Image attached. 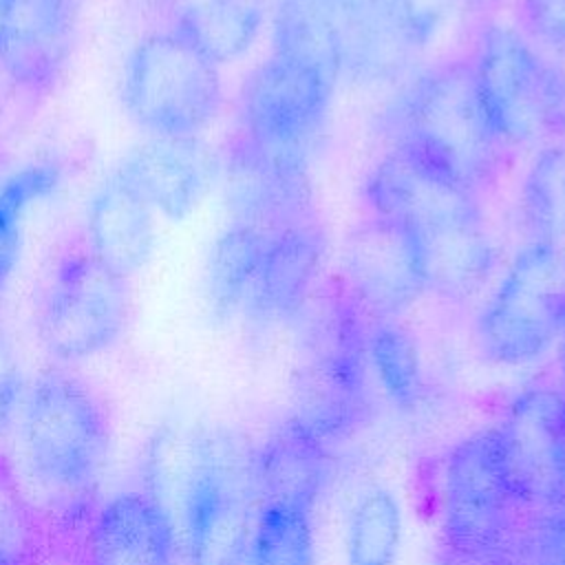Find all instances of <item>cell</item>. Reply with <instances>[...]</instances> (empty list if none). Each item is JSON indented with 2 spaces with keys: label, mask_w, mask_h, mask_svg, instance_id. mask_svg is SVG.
I'll return each instance as SVG.
<instances>
[{
  "label": "cell",
  "mask_w": 565,
  "mask_h": 565,
  "mask_svg": "<svg viewBox=\"0 0 565 565\" xmlns=\"http://www.w3.org/2000/svg\"><path fill=\"white\" fill-rule=\"evenodd\" d=\"M366 360L384 397L413 413L424 395V371L413 333L393 318H373L366 327Z\"/></svg>",
  "instance_id": "obj_25"
},
{
  "label": "cell",
  "mask_w": 565,
  "mask_h": 565,
  "mask_svg": "<svg viewBox=\"0 0 565 565\" xmlns=\"http://www.w3.org/2000/svg\"><path fill=\"white\" fill-rule=\"evenodd\" d=\"M349 0H276L271 57L338 86L347 64Z\"/></svg>",
  "instance_id": "obj_20"
},
{
  "label": "cell",
  "mask_w": 565,
  "mask_h": 565,
  "mask_svg": "<svg viewBox=\"0 0 565 565\" xmlns=\"http://www.w3.org/2000/svg\"><path fill=\"white\" fill-rule=\"evenodd\" d=\"M523 31L541 46L565 38V0H519Z\"/></svg>",
  "instance_id": "obj_32"
},
{
  "label": "cell",
  "mask_w": 565,
  "mask_h": 565,
  "mask_svg": "<svg viewBox=\"0 0 565 565\" xmlns=\"http://www.w3.org/2000/svg\"><path fill=\"white\" fill-rule=\"evenodd\" d=\"M333 93L322 77L269 55L243 84L241 137L265 154L311 163Z\"/></svg>",
  "instance_id": "obj_11"
},
{
  "label": "cell",
  "mask_w": 565,
  "mask_h": 565,
  "mask_svg": "<svg viewBox=\"0 0 565 565\" xmlns=\"http://www.w3.org/2000/svg\"><path fill=\"white\" fill-rule=\"evenodd\" d=\"M44 541L22 497L0 490V565H42Z\"/></svg>",
  "instance_id": "obj_30"
},
{
  "label": "cell",
  "mask_w": 565,
  "mask_h": 565,
  "mask_svg": "<svg viewBox=\"0 0 565 565\" xmlns=\"http://www.w3.org/2000/svg\"><path fill=\"white\" fill-rule=\"evenodd\" d=\"M22 375L18 360L0 335V439L11 430L20 399H22Z\"/></svg>",
  "instance_id": "obj_33"
},
{
  "label": "cell",
  "mask_w": 565,
  "mask_h": 565,
  "mask_svg": "<svg viewBox=\"0 0 565 565\" xmlns=\"http://www.w3.org/2000/svg\"><path fill=\"white\" fill-rule=\"evenodd\" d=\"M128 316V280L84 245L57 260L38 309L35 331L53 360L73 364L108 351L126 331Z\"/></svg>",
  "instance_id": "obj_8"
},
{
  "label": "cell",
  "mask_w": 565,
  "mask_h": 565,
  "mask_svg": "<svg viewBox=\"0 0 565 565\" xmlns=\"http://www.w3.org/2000/svg\"><path fill=\"white\" fill-rule=\"evenodd\" d=\"M329 444L289 415L254 455L260 501H289L313 510L327 488Z\"/></svg>",
  "instance_id": "obj_22"
},
{
  "label": "cell",
  "mask_w": 565,
  "mask_h": 565,
  "mask_svg": "<svg viewBox=\"0 0 565 565\" xmlns=\"http://www.w3.org/2000/svg\"><path fill=\"white\" fill-rule=\"evenodd\" d=\"M441 565H481V563L463 561V558H457V556H452V554H448V552H446V558H444V563H441Z\"/></svg>",
  "instance_id": "obj_36"
},
{
  "label": "cell",
  "mask_w": 565,
  "mask_h": 565,
  "mask_svg": "<svg viewBox=\"0 0 565 565\" xmlns=\"http://www.w3.org/2000/svg\"><path fill=\"white\" fill-rule=\"evenodd\" d=\"M366 316L347 291L329 296L320 309L313 362L291 413L327 444L347 437L369 413Z\"/></svg>",
  "instance_id": "obj_10"
},
{
  "label": "cell",
  "mask_w": 565,
  "mask_h": 565,
  "mask_svg": "<svg viewBox=\"0 0 565 565\" xmlns=\"http://www.w3.org/2000/svg\"><path fill=\"white\" fill-rule=\"evenodd\" d=\"M11 430L24 477L53 503L71 508L97 486L110 450V417L75 373L60 366L38 373L22 391Z\"/></svg>",
  "instance_id": "obj_3"
},
{
  "label": "cell",
  "mask_w": 565,
  "mask_h": 565,
  "mask_svg": "<svg viewBox=\"0 0 565 565\" xmlns=\"http://www.w3.org/2000/svg\"><path fill=\"white\" fill-rule=\"evenodd\" d=\"M514 490L534 512L565 501V388L519 391L497 424Z\"/></svg>",
  "instance_id": "obj_12"
},
{
  "label": "cell",
  "mask_w": 565,
  "mask_h": 565,
  "mask_svg": "<svg viewBox=\"0 0 565 565\" xmlns=\"http://www.w3.org/2000/svg\"><path fill=\"white\" fill-rule=\"evenodd\" d=\"M552 77V126L550 135L565 139V38L543 46Z\"/></svg>",
  "instance_id": "obj_34"
},
{
  "label": "cell",
  "mask_w": 565,
  "mask_h": 565,
  "mask_svg": "<svg viewBox=\"0 0 565 565\" xmlns=\"http://www.w3.org/2000/svg\"><path fill=\"white\" fill-rule=\"evenodd\" d=\"M77 0H0V73L26 95L62 77L77 35Z\"/></svg>",
  "instance_id": "obj_15"
},
{
  "label": "cell",
  "mask_w": 565,
  "mask_h": 565,
  "mask_svg": "<svg viewBox=\"0 0 565 565\" xmlns=\"http://www.w3.org/2000/svg\"><path fill=\"white\" fill-rule=\"evenodd\" d=\"M527 514L497 424L448 448L439 472V527L448 554L481 565H516Z\"/></svg>",
  "instance_id": "obj_5"
},
{
  "label": "cell",
  "mask_w": 565,
  "mask_h": 565,
  "mask_svg": "<svg viewBox=\"0 0 565 565\" xmlns=\"http://www.w3.org/2000/svg\"><path fill=\"white\" fill-rule=\"evenodd\" d=\"M154 210L113 172L86 210V247L121 278L135 276L154 249Z\"/></svg>",
  "instance_id": "obj_21"
},
{
  "label": "cell",
  "mask_w": 565,
  "mask_h": 565,
  "mask_svg": "<svg viewBox=\"0 0 565 565\" xmlns=\"http://www.w3.org/2000/svg\"><path fill=\"white\" fill-rule=\"evenodd\" d=\"M327 260V234L305 218L267 234L256 282L243 309L254 327L291 322L305 313Z\"/></svg>",
  "instance_id": "obj_17"
},
{
  "label": "cell",
  "mask_w": 565,
  "mask_h": 565,
  "mask_svg": "<svg viewBox=\"0 0 565 565\" xmlns=\"http://www.w3.org/2000/svg\"><path fill=\"white\" fill-rule=\"evenodd\" d=\"M521 565H565V501L527 514L521 541Z\"/></svg>",
  "instance_id": "obj_31"
},
{
  "label": "cell",
  "mask_w": 565,
  "mask_h": 565,
  "mask_svg": "<svg viewBox=\"0 0 565 565\" xmlns=\"http://www.w3.org/2000/svg\"><path fill=\"white\" fill-rule=\"evenodd\" d=\"M216 168V157L201 137L148 135L124 154L115 172L154 214L183 221L207 194Z\"/></svg>",
  "instance_id": "obj_18"
},
{
  "label": "cell",
  "mask_w": 565,
  "mask_h": 565,
  "mask_svg": "<svg viewBox=\"0 0 565 565\" xmlns=\"http://www.w3.org/2000/svg\"><path fill=\"white\" fill-rule=\"evenodd\" d=\"M468 60L481 110L505 150L550 135V66L525 31L497 20L483 22Z\"/></svg>",
  "instance_id": "obj_9"
},
{
  "label": "cell",
  "mask_w": 565,
  "mask_h": 565,
  "mask_svg": "<svg viewBox=\"0 0 565 565\" xmlns=\"http://www.w3.org/2000/svg\"><path fill=\"white\" fill-rule=\"evenodd\" d=\"M170 519L146 490L110 497L88 521L82 565H177Z\"/></svg>",
  "instance_id": "obj_19"
},
{
  "label": "cell",
  "mask_w": 565,
  "mask_h": 565,
  "mask_svg": "<svg viewBox=\"0 0 565 565\" xmlns=\"http://www.w3.org/2000/svg\"><path fill=\"white\" fill-rule=\"evenodd\" d=\"M267 232L230 223L212 243L205 263V298L214 318L241 316L265 252Z\"/></svg>",
  "instance_id": "obj_24"
},
{
  "label": "cell",
  "mask_w": 565,
  "mask_h": 565,
  "mask_svg": "<svg viewBox=\"0 0 565 565\" xmlns=\"http://www.w3.org/2000/svg\"><path fill=\"white\" fill-rule=\"evenodd\" d=\"M241 565H316L311 510L289 501H260Z\"/></svg>",
  "instance_id": "obj_28"
},
{
  "label": "cell",
  "mask_w": 565,
  "mask_h": 565,
  "mask_svg": "<svg viewBox=\"0 0 565 565\" xmlns=\"http://www.w3.org/2000/svg\"><path fill=\"white\" fill-rule=\"evenodd\" d=\"M362 196L369 214L408 232L428 291L461 302L483 289L497 249L475 192L411 152L388 148L366 172Z\"/></svg>",
  "instance_id": "obj_2"
},
{
  "label": "cell",
  "mask_w": 565,
  "mask_h": 565,
  "mask_svg": "<svg viewBox=\"0 0 565 565\" xmlns=\"http://www.w3.org/2000/svg\"><path fill=\"white\" fill-rule=\"evenodd\" d=\"M256 448L232 428H163L150 444L146 492L161 505L185 565H241L260 505Z\"/></svg>",
  "instance_id": "obj_1"
},
{
  "label": "cell",
  "mask_w": 565,
  "mask_h": 565,
  "mask_svg": "<svg viewBox=\"0 0 565 565\" xmlns=\"http://www.w3.org/2000/svg\"><path fill=\"white\" fill-rule=\"evenodd\" d=\"M391 148L430 163L477 196L503 168L497 141L475 93L470 60H446L413 75L384 110Z\"/></svg>",
  "instance_id": "obj_4"
},
{
  "label": "cell",
  "mask_w": 565,
  "mask_h": 565,
  "mask_svg": "<svg viewBox=\"0 0 565 565\" xmlns=\"http://www.w3.org/2000/svg\"><path fill=\"white\" fill-rule=\"evenodd\" d=\"M60 183V168L53 163H31L0 181V294L15 265L20 227L26 210L49 196Z\"/></svg>",
  "instance_id": "obj_29"
},
{
  "label": "cell",
  "mask_w": 565,
  "mask_h": 565,
  "mask_svg": "<svg viewBox=\"0 0 565 565\" xmlns=\"http://www.w3.org/2000/svg\"><path fill=\"white\" fill-rule=\"evenodd\" d=\"M170 29L227 64L243 57L260 35L269 0H163Z\"/></svg>",
  "instance_id": "obj_23"
},
{
  "label": "cell",
  "mask_w": 565,
  "mask_h": 565,
  "mask_svg": "<svg viewBox=\"0 0 565 565\" xmlns=\"http://www.w3.org/2000/svg\"><path fill=\"white\" fill-rule=\"evenodd\" d=\"M2 179H4V177H0V181H2Z\"/></svg>",
  "instance_id": "obj_37"
},
{
  "label": "cell",
  "mask_w": 565,
  "mask_h": 565,
  "mask_svg": "<svg viewBox=\"0 0 565 565\" xmlns=\"http://www.w3.org/2000/svg\"><path fill=\"white\" fill-rule=\"evenodd\" d=\"M450 11L452 0H349L344 73L362 84L399 79Z\"/></svg>",
  "instance_id": "obj_13"
},
{
  "label": "cell",
  "mask_w": 565,
  "mask_h": 565,
  "mask_svg": "<svg viewBox=\"0 0 565 565\" xmlns=\"http://www.w3.org/2000/svg\"><path fill=\"white\" fill-rule=\"evenodd\" d=\"M404 536L397 497L382 486L369 488L349 510L344 525L347 565H395Z\"/></svg>",
  "instance_id": "obj_27"
},
{
  "label": "cell",
  "mask_w": 565,
  "mask_h": 565,
  "mask_svg": "<svg viewBox=\"0 0 565 565\" xmlns=\"http://www.w3.org/2000/svg\"><path fill=\"white\" fill-rule=\"evenodd\" d=\"M558 369H561V380H563V388H565V335L558 342Z\"/></svg>",
  "instance_id": "obj_35"
},
{
  "label": "cell",
  "mask_w": 565,
  "mask_h": 565,
  "mask_svg": "<svg viewBox=\"0 0 565 565\" xmlns=\"http://www.w3.org/2000/svg\"><path fill=\"white\" fill-rule=\"evenodd\" d=\"M340 271L342 289L371 320H397L428 291L419 254L408 232L395 221L375 214H369L347 234Z\"/></svg>",
  "instance_id": "obj_14"
},
{
  "label": "cell",
  "mask_w": 565,
  "mask_h": 565,
  "mask_svg": "<svg viewBox=\"0 0 565 565\" xmlns=\"http://www.w3.org/2000/svg\"><path fill=\"white\" fill-rule=\"evenodd\" d=\"M223 97L221 64L172 29L148 33L126 60L124 108L152 137H201Z\"/></svg>",
  "instance_id": "obj_6"
},
{
  "label": "cell",
  "mask_w": 565,
  "mask_h": 565,
  "mask_svg": "<svg viewBox=\"0 0 565 565\" xmlns=\"http://www.w3.org/2000/svg\"><path fill=\"white\" fill-rule=\"evenodd\" d=\"M309 166L265 154L238 135L223 161V190L232 223L269 234L289 223L313 218Z\"/></svg>",
  "instance_id": "obj_16"
},
{
  "label": "cell",
  "mask_w": 565,
  "mask_h": 565,
  "mask_svg": "<svg viewBox=\"0 0 565 565\" xmlns=\"http://www.w3.org/2000/svg\"><path fill=\"white\" fill-rule=\"evenodd\" d=\"M519 218L530 241L565 245V139L532 157L519 190Z\"/></svg>",
  "instance_id": "obj_26"
},
{
  "label": "cell",
  "mask_w": 565,
  "mask_h": 565,
  "mask_svg": "<svg viewBox=\"0 0 565 565\" xmlns=\"http://www.w3.org/2000/svg\"><path fill=\"white\" fill-rule=\"evenodd\" d=\"M565 335V245L527 241L477 318V344L499 366H525Z\"/></svg>",
  "instance_id": "obj_7"
}]
</instances>
